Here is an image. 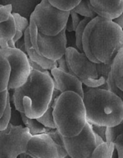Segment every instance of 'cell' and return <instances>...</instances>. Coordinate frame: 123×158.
<instances>
[{
  "mask_svg": "<svg viewBox=\"0 0 123 158\" xmlns=\"http://www.w3.org/2000/svg\"><path fill=\"white\" fill-rule=\"evenodd\" d=\"M47 134H49L51 136L53 140L55 141V144L57 146V150H58V158H65V157H70L69 156L67 151L65 149V147L64 141H63L62 135L58 132V130L55 128V129H52L50 128L49 131H48Z\"/></svg>",
  "mask_w": 123,
  "mask_h": 158,
  "instance_id": "44dd1931",
  "label": "cell"
},
{
  "mask_svg": "<svg viewBox=\"0 0 123 158\" xmlns=\"http://www.w3.org/2000/svg\"><path fill=\"white\" fill-rule=\"evenodd\" d=\"M42 0H1V4H11L12 12H17L30 19L32 12Z\"/></svg>",
  "mask_w": 123,
  "mask_h": 158,
  "instance_id": "2e32d148",
  "label": "cell"
},
{
  "mask_svg": "<svg viewBox=\"0 0 123 158\" xmlns=\"http://www.w3.org/2000/svg\"><path fill=\"white\" fill-rule=\"evenodd\" d=\"M114 143L118 152V158H123V134L118 136L114 141Z\"/></svg>",
  "mask_w": 123,
  "mask_h": 158,
  "instance_id": "d6a6232c",
  "label": "cell"
},
{
  "mask_svg": "<svg viewBox=\"0 0 123 158\" xmlns=\"http://www.w3.org/2000/svg\"><path fill=\"white\" fill-rule=\"evenodd\" d=\"M9 89H6L5 90L1 91V103H0V117L3 114L5 110H6V106H7L8 100H9Z\"/></svg>",
  "mask_w": 123,
  "mask_h": 158,
  "instance_id": "4dcf8cb0",
  "label": "cell"
},
{
  "mask_svg": "<svg viewBox=\"0 0 123 158\" xmlns=\"http://www.w3.org/2000/svg\"><path fill=\"white\" fill-rule=\"evenodd\" d=\"M112 20H113L115 23H117V24H118L120 27L123 28V11L119 16L117 17V18H115V19H112Z\"/></svg>",
  "mask_w": 123,
  "mask_h": 158,
  "instance_id": "74e56055",
  "label": "cell"
},
{
  "mask_svg": "<svg viewBox=\"0 0 123 158\" xmlns=\"http://www.w3.org/2000/svg\"><path fill=\"white\" fill-rule=\"evenodd\" d=\"M15 47L18 48V49H21L22 51H23V52H26V43H25L24 35H23L21 39H19L18 41L15 42Z\"/></svg>",
  "mask_w": 123,
  "mask_h": 158,
  "instance_id": "d590c367",
  "label": "cell"
},
{
  "mask_svg": "<svg viewBox=\"0 0 123 158\" xmlns=\"http://www.w3.org/2000/svg\"><path fill=\"white\" fill-rule=\"evenodd\" d=\"M107 83H108V88H109V90L113 92L115 94H116L118 97H119L120 98H121V100H122V103H123V91L121 90V89H120L119 88L116 86L115 83L114 82L113 78H112V73H111V72L109 75Z\"/></svg>",
  "mask_w": 123,
  "mask_h": 158,
  "instance_id": "f1b7e54d",
  "label": "cell"
},
{
  "mask_svg": "<svg viewBox=\"0 0 123 158\" xmlns=\"http://www.w3.org/2000/svg\"><path fill=\"white\" fill-rule=\"evenodd\" d=\"M122 29H123V28H122Z\"/></svg>",
  "mask_w": 123,
  "mask_h": 158,
  "instance_id": "ab89813d",
  "label": "cell"
},
{
  "mask_svg": "<svg viewBox=\"0 0 123 158\" xmlns=\"http://www.w3.org/2000/svg\"><path fill=\"white\" fill-rule=\"evenodd\" d=\"M24 39L25 43H26V53H27L29 59L33 60L34 62L39 64L40 66H42L43 68L46 69H54V68L58 67V63L55 60H50L46 57L43 56L41 53L38 52L35 48L32 46V43H31L30 35H29V26L26 29L24 33Z\"/></svg>",
  "mask_w": 123,
  "mask_h": 158,
  "instance_id": "5bb4252c",
  "label": "cell"
},
{
  "mask_svg": "<svg viewBox=\"0 0 123 158\" xmlns=\"http://www.w3.org/2000/svg\"><path fill=\"white\" fill-rule=\"evenodd\" d=\"M57 63H58V68H59L60 69L65 71V72H67V73H69L73 74V73L72 72V70H71L70 68H69V64H68L65 55H64L62 57L58 59V60H57Z\"/></svg>",
  "mask_w": 123,
  "mask_h": 158,
  "instance_id": "836d02e7",
  "label": "cell"
},
{
  "mask_svg": "<svg viewBox=\"0 0 123 158\" xmlns=\"http://www.w3.org/2000/svg\"><path fill=\"white\" fill-rule=\"evenodd\" d=\"M92 18L89 17H84L81 22L78 24V27H77L75 32V46H76V49H78L80 52H83V44H82V37L83 34H84L85 29L86 26L89 24V22L92 20Z\"/></svg>",
  "mask_w": 123,
  "mask_h": 158,
  "instance_id": "cb8c5ba5",
  "label": "cell"
},
{
  "mask_svg": "<svg viewBox=\"0 0 123 158\" xmlns=\"http://www.w3.org/2000/svg\"><path fill=\"white\" fill-rule=\"evenodd\" d=\"M27 152L32 158H58L56 144L47 133L32 136Z\"/></svg>",
  "mask_w": 123,
  "mask_h": 158,
  "instance_id": "8fae6325",
  "label": "cell"
},
{
  "mask_svg": "<svg viewBox=\"0 0 123 158\" xmlns=\"http://www.w3.org/2000/svg\"><path fill=\"white\" fill-rule=\"evenodd\" d=\"M56 129L63 137L79 134L88 122L83 98L73 91L62 93L53 110Z\"/></svg>",
  "mask_w": 123,
  "mask_h": 158,
  "instance_id": "277c9868",
  "label": "cell"
},
{
  "mask_svg": "<svg viewBox=\"0 0 123 158\" xmlns=\"http://www.w3.org/2000/svg\"><path fill=\"white\" fill-rule=\"evenodd\" d=\"M65 29H66V32H73L74 31V27H73V23H72V20L71 16H69V19H68L67 23H66L65 26Z\"/></svg>",
  "mask_w": 123,
  "mask_h": 158,
  "instance_id": "8d00e7d4",
  "label": "cell"
},
{
  "mask_svg": "<svg viewBox=\"0 0 123 158\" xmlns=\"http://www.w3.org/2000/svg\"><path fill=\"white\" fill-rule=\"evenodd\" d=\"M0 56L6 58L11 66V77L8 89L22 86L29 78L32 68L27 53L18 48H1Z\"/></svg>",
  "mask_w": 123,
  "mask_h": 158,
  "instance_id": "ba28073f",
  "label": "cell"
},
{
  "mask_svg": "<svg viewBox=\"0 0 123 158\" xmlns=\"http://www.w3.org/2000/svg\"><path fill=\"white\" fill-rule=\"evenodd\" d=\"M65 147L71 158H92L96 148L95 133L87 122L82 131L74 137H63Z\"/></svg>",
  "mask_w": 123,
  "mask_h": 158,
  "instance_id": "9c48e42d",
  "label": "cell"
},
{
  "mask_svg": "<svg viewBox=\"0 0 123 158\" xmlns=\"http://www.w3.org/2000/svg\"><path fill=\"white\" fill-rule=\"evenodd\" d=\"M16 33V26L13 15L9 19L1 23V35L0 46L1 48H15V43L13 39Z\"/></svg>",
  "mask_w": 123,
  "mask_h": 158,
  "instance_id": "9a60e30c",
  "label": "cell"
},
{
  "mask_svg": "<svg viewBox=\"0 0 123 158\" xmlns=\"http://www.w3.org/2000/svg\"><path fill=\"white\" fill-rule=\"evenodd\" d=\"M32 15L38 32L45 35H55L65 28L70 16V11L58 9L51 4L49 0H42Z\"/></svg>",
  "mask_w": 123,
  "mask_h": 158,
  "instance_id": "8992f818",
  "label": "cell"
},
{
  "mask_svg": "<svg viewBox=\"0 0 123 158\" xmlns=\"http://www.w3.org/2000/svg\"><path fill=\"white\" fill-rule=\"evenodd\" d=\"M72 10L83 17H89V18L94 19L98 15L96 12L94 11L93 7L89 0H81Z\"/></svg>",
  "mask_w": 123,
  "mask_h": 158,
  "instance_id": "603a6c76",
  "label": "cell"
},
{
  "mask_svg": "<svg viewBox=\"0 0 123 158\" xmlns=\"http://www.w3.org/2000/svg\"><path fill=\"white\" fill-rule=\"evenodd\" d=\"M95 141H96V146H98V145H99L100 143H103V142L105 141V140L101 138V137H100L99 135H98V134H95Z\"/></svg>",
  "mask_w": 123,
  "mask_h": 158,
  "instance_id": "f35d334b",
  "label": "cell"
},
{
  "mask_svg": "<svg viewBox=\"0 0 123 158\" xmlns=\"http://www.w3.org/2000/svg\"><path fill=\"white\" fill-rule=\"evenodd\" d=\"M21 117L22 121L23 122L25 126L29 128L32 136L43 134V133H48V131L50 129L49 127H47L42 123H40L37 119L30 118V117H27L25 113H21Z\"/></svg>",
  "mask_w": 123,
  "mask_h": 158,
  "instance_id": "ac0fdd59",
  "label": "cell"
},
{
  "mask_svg": "<svg viewBox=\"0 0 123 158\" xmlns=\"http://www.w3.org/2000/svg\"><path fill=\"white\" fill-rule=\"evenodd\" d=\"M0 158H16L27 151L32 137L29 128L9 123L0 134Z\"/></svg>",
  "mask_w": 123,
  "mask_h": 158,
  "instance_id": "52a82bcc",
  "label": "cell"
},
{
  "mask_svg": "<svg viewBox=\"0 0 123 158\" xmlns=\"http://www.w3.org/2000/svg\"><path fill=\"white\" fill-rule=\"evenodd\" d=\"M65 56L70 69L83 85L109 89L107 80L112 64L95 63L89 60L85 52L72 46L67 47Z\"/></svg>",
  "mask_w": 123,
  "mask_h": 158,
  "instance_id": "5b68a950",
  "label": "cell"
},
{
  "mask_svg": "<svg viewBox=\"0 0 123 158\" xmlns=\"http://www.w3.org/2000/svg\"><path fill=\"white\" fill-rule=\"evenodd\" d=\"M12 15L15 19V26H16V33L13 39L14 42L15 43L24 35L25 31L29 26V19L17 12H12Z\"/></svg>",
  "mask_w": 123,
  "mask_h": 158,
  "instance_id": "ffe728a7",
  "label": "cell"
},
{
  "mask_svg": "<svg viewBox=\"0 0 123 158\" xmlns=\"http://www.w3.org/2000/svg\"><path fill=\"white\" fill-rule=\"evenodd\" d=\"M0 11H1V16H0V21L4 22L9 19V17L12 14V6L11 4L3 5L0 6Z\"/></svg>",
  "mask_w": 123,
  "mask_h": 158,
  "instance_id": "f546056e",
  "label": "cell"
},
{
  "mask_svg": "<svg viewBox=\"0 0 123 158\" xmlns=\"http://www.w3.org/2000/svg\"><path fill=\"white\" fill-rule=\"evenodd\" d=\"M0 57H1V84H0V88H1V91H3L8 89V86H9L11 77V66L7 59L5 58L2 56H0Z\"/></svg>",
  "mask_w": 123,
  "mask_h": 158,
  "instance_id": "7402d4cb",
  "label": "cell"
},
{
  "mask_svg": "<svg viewBox=\"0 0 123 158\" xmlns=\"http://www.w3.org/2000/svg\"><path fill=\"white\" fill-rule=\"evenodd\" d=\"M70 16H71V18H72V23H73L74 31H75L76 30L77 27H78V24H79V23L81 22V20L82 19L81 18V16H80L79 14L77 13V12H74V11H72V10L70 11Z\"/></svg>",
  "mask_w": 123,
  "mask_h": 158,
  "instance_id": "e575fe53",
  "label": "cell"
},
{
  "mask_svg": "<svg viewBox=\"0 0 123 158\" xmlns=\"http://www.w3.org/2000/svg\"><path fill=\"white\" fill-rule=\"evenodd\" d=\"M10 95V94H9ZM10 97H9L8 100L7 106L2 115L1 116V123H0V131H3L7 127L9 123H10L11 117H12V106H11Z\"/></svg>",
  "mask_w": 123,
  "mask_h": 158,
  "instance_id": "83f0119b",
  "label": "cell"
},
{
  "mask_svg": "<svg viewBox=\"0 0 123 158\" xmlns=\"http://www.w3.org/2000/svg\"><path fill=\"white\" fill-rule=\"evenodd\" d=\"M83 52L95 63L112 64L123 47V29L113 20L97 15L85 29Z\"/></svg>",
  "mask_w": 123,
  "mask_h": 158,
  "instance_id": "6da1fadb",
  "label": "cell"
},
{
  "mask_svg": "<svg viewBox=\"0 0 123 158\" xmlns=\"http://www.w3.org/2000/svg\"><path fill=\"white\" fill-rule=\"evenodd\" d=\"M86 117L89 123L112 127L123 120V103L119 97L109 89L83 85Z\"/></svg>",
  "mask_w": 123,
  "mask_h": 158,
  "instance_id": "3957f363",
  "label": "cell"
},
{
  "mask_svg": "<svg viewBox=\"0 0 123 158\" xmlns=\"http://www.w3.org/2000/svg\"><path fill=\"white\" fill-rule=\"evenodd\" d=\"M115 149V147L114 142L104 141L96 146L92 153V157L112 158V154Z\"/></svg>",
  "mask_w": 123,
  "mask_h": 158,
  "instance_id": "d6986e66",
  "label": "cell"
},
{
  "mask_svg": "<svg viewBox=\"0 0 123 158\" xmlns=\"http://www.w3.org/2000/svg\"><path fill=\"white\" fill-rule=\"evenodd\" d=\"M49 2L58 9L64 11H71L81 0H49Z\"/></svg>",
  "mask_w": 123,
  "mask_h": 158,
  "instance_id": "484cf974",
  "label": "cell"
},
{
  "mask_svg": "<svg viewBox=\"0 0 123 158\" xmlns=\"http://www.w3.org/2000/svg\"><path fill=\"white\" fill-rule=\"evenodd\" d=\"M97 15L114 19L123 11V0H89Z\"/></svg>",
  "mask_w": 123,
  "mask_h": 158,
  "instance_id": "4fadbf2b",
  "label": "cell"
},
{
  "mask_svg": "<svg viewBox=\"0 0 123 158\" xmlns=\"http://www.w3.org/2000/svg\"><path fill=\"white\" fill-rule=\"evenodd\" d=\"M53 110L54 107L51 103H49V106L48 109L46 110V112L41 116V117H38L37 120L45 125L46 127L49 128H52V129H55L56 126H55V120H54V116H53Z\"/></svg>",
  "mask_w": 123,
  "mask_h": 158,
  "instance_id": "d4e9b609",
  "label": "cell"
},
{
  "mask_svg": "<svg viewBox=\"0 0 123 158\" xmlns=\"http://www.w3.org/2000/svg\"><path fill=\"white\" fill-rule=\"evenodd\" d=\"M54 89L52 76L32 70L27 81L14 89V106L27 117L37 119L49 107Z\"/></svg>",
  "mask_w": 123,
  "mask_h": 158,
  "instance_id": "7a4b0ae2",
  "label": "cell"
},
{
  "mask_svg": "<svg viewBox=\"0 0 123 158\" xmlns=\"http://www.w3.org/2000/svg\"><path fill=\"white\" fill-rule=\"evenodd\" d=\"M38 52L50 60L57 61L65 55L67 49L66 29L55 35H48L38 32Z\"/></svg>",
  "mask_w": 123,
  "mask_h": 158,
  "instance_id": "30bf717a",
  "label": "cell"
},
{
  "mask_svg": "<svg viewBox=\"0 0 123 158\" xmlns=\"http://www.w3.org/2000/svg\"><path fill=\"white\" fill-rule=\"evenodd\" d=\"M54 80V86L61 93L66 91H73L83 98L84 89L83 83L76 77L69 73L65 72L56 67L50 70Z\"/></svg>",
  "mask_w": 123,
  "mask_h": 158,
  "instance_id": "7c38bea8",
  "label": "cell"
},
{
  "mask_svg": "<svg viewBox=\"0 0 123 158\" xmlns=\"http://www.w3.org/2000/svg\"><path fill=\"white\" fill-rule=\"evenodd\" d=\"M111 73L116 86L123 91V47L119 49L112 62Z\"/></svg>",
  "mask_w": 123,
  "mask_h": 158,
  "instance_id": "e0dca14e",
  "label": "cell"
},
{
  "mask_svg": "<svg viewBox=\"0 0 123 158\" xmlns=\"http://www.w3.org/2000/svg\"><path fill=\"white\" fill-rule=\"evenodd\" d=\"M121 134H123V120L115 126L108 127L106 129V141L114 142Z\"/></svg>",
  "mask_w": 123,
  "mask_h": 158,
  "instance_id": "4316f807",
  "label": "cell"
},
{
  "mask_svg": "<svg viewBox=\"0 0 123 158\" xmlns=\"http://www.w3.org/2000/svg\"><path fill=\"white\" fill-rule=\"evenodd\" d=\"M91 126H92V130H93L94 133L97 134L98 135H99L100 137H101V138L106 141V129H107V127L105 126H101V125L98 124H94V123H90Z\"/></svg>",
  "mask_w": 123,
  "mask_h": 158,
  "instance_id": "1f68e13d",
  "label": "cell"
}]
</instances>
